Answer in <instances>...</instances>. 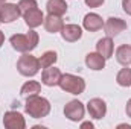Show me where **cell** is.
<instances>
[{
	"mask_svg": "<svg viewBox=\"0 0 131 129\" xmlns=\"http://www.w3.org/2000/svg\"><path fill=\"white\" fill-rule=\"evenodd\" d=\"M25 109H26V112L31 117H34V119H43V117H46L50 112V103H49L47 99L40 97L37 94V96L26 97Z\"/></svg>",
	"mask_w": 131,
	"mask_h": 129,
	"instance_id": "obj_1",
	"label": "cell"
},
{
	"mask_svg": "<svg viewBox=\"0 0 131 129\" xmlns=\"http://www.w3.org/2000/svg\"><path fill=\"white\" fill-rule=\"evenodd\" d=\"M9 41H11L12 47L17 52L28 53V52H31V50H34L37 47V44H38V33L35 31H29L26 35L17 33V35H12Z\"/></svg>",
	"mask_w": 131,
	"mask_h": 129,
	"instance_id": "obj_2",
	"label": "cell"
},
{
	"mask_svg": "<svg viewBox=\"0 0 131 129\" xmlns=\"http://www.w3.org/2000/svg\"><path fill=\"white\" fill-rule=\"evenodd\" d=\"M60 87L64 90L66 93L70 94H82L85 90V82L82 78L75 76V74H63L60 79Z\"/></svg>",
	"mask_w": 131,
	"mask_h": 129,
	"instance_id": "obj_3",
	"label": "cell"
},
{
	"mask_svg": "<svg viewBox=\"0 0 131 129\" xmlns=\"http://www.w3.org/2000/svg\"><path fill=\"white\" fill-rule=\"evenodd\" d=\"M17 70L23 76H28V78L29 76H35L38 73V70H40V61L32 55L25 53V55L20 56V59L17 62Z\"/></svg>",
	"mask_w": 131,
	"mask_h": 129,
	"instance_id": "obj_4",
	"label": "cell"
},
{
	"mask_svg": "<svg viewBox=\"0 0 131 129\" xmlns=\"http://www.w3.org/2000/svg\"><path fill=\"white\" fill-rule=\"evenodd\" d=\"M84 105L79 100H70L64 108V115L72 122H79L84 117Z\"/></svg>",
	"mask_w": 131,
	"mask_h": 129,
	"instance_id": "obj_5",
	"label": "cell"
},
{
	"mask_svg": "<svg viewBox=\"0 0 131 129\" xmlns=\"http://www.w3.org/2000/svg\"><path fill=\"white\" fill-rule=\"evenodd\" d=\"M3 125L8 129H25L26 128V122L25 117L17 112V111H8L3 115Z\"/></svg>",
	"mask_w": 131,
	"mask_h": 129,
	"instance_id": "obj_6",
	"label": "cell"
},
{
	"mask_svg": "<svg viewBox=\"0 0 131 129\" xmlns=\"http://www.w3.org/2000/svg\"><path fill=\"white\" fill-rule=\"evenodd\" d=\"M20 9L14 3H3L0 6V21L2 23H11L20 17Z\"/></svg>",
	"mask_w": 131,
	"mask_h": 129,
	"instance_id": "obj_7",
	"label": "cell"
},
{
	"mask_svg": "<svg viewBox=\"0 0 131 129\" xmlns=\"http://www.w3.org/2000/svg\"><path fill=\"white\" fill-rule=\"evenodd\" d=\"M104 29L107 36H114V35H119L121 32H124L127 29V23L122 20V18H117V17H110L107 20V23L104 24Z\"/></svg>",
	"mask_w": 131,
	"mask_h": 129,
	"instance_id": "obj_8",
	"label": "cell"
},
{
	"mask_svg": "<svg viewBox=\"0 0 131 129\" xmlns=\"http://www.w3.org/2000/svg\"><path fill=\"white\" fill-rule=\"evenodd\" d=\"M87 109H89V114L93 119H96V120H101L107 114V105H105V102L102 99H92V100H89Z\"/></svg>",
	"mask_w": 131,
	"mask_h": 129,
	"instance_id": "obj_9",
	"label": "cell"
},
{
	"mask_svg": "<svg viewBox=\"0 0 131 129\" xmlns=\"http://www.w3.org/2000/svg\"><path fill=\"white\" fill-rule=\"evenodd\" d=\"M61 71L58 68H55L53 65L44 68L43 71V76H41V82L47 87H55V85H60V79H61Z\"/></svg>",
	"mask_w": 131,
	"mask_h": 129,
	"instance_id": "obj_10",
	"label": "cell"
},
{
	"mask_svg": "<svg viewBox=\"0 0 131 129\" xmlns=\"http://www.w3.org/2000/svg\"><path fill=\"white\" fill-rule=\"evenodd\" d=\"M23 18H25V23H26L29 28H37V26H41V23H44L43 12H41L38 8H34L31 11L25 12V14H23Z\"/></svg>",
	"mask_w": 131,
	"mask_h": 129,
	"instance_id": "obj_11",
	"label": "cell"
},
{
	"mask_svg": "<svg viewBox=\"0 0 131 129\" xmlns=\"http://www.w3.org/2000/svg\"><path fill=\"white\" fill-rule=\"evenodd\" d=\"M61 35H63V38L66 41L75 43V41H78L82 36V29L78 24H66L61 29Z\"/></svg>",
	"mask_w": 131,
	"mask_h": 129,
	"instance_id": "obj_12",
	"label": "cell"
},
{
	"mask_svg": "<svg viewBox=\"0 0 131 129\" xmlns=\"http://www.w3.org/2000/svg\"><path fill=\"white\" fill-rule=\"evenodd\" d=\"M84 29L85 31H89V32H96L99 29H102V26H104V21H102V18L99 17L98 14H93V12H90V14H87L85 17H84Z\"/></svg>",
	"mask_w": 131,
	"mask_h": 129,
	"instance_id": "obj_13",
	"label": "cell"
},
{
	"mask_svg": "<svg viewBox=\"0 0 131 129\" xmlns=\"http://www.w3.org/2000/svg\"><path fill=\"white\" fill-rule=\"evenodd\" d=\"M64 23H63V18L60 15H52L49 14L46 18H44V28L46 31L50 33H55V32H60L63 29Z\"/></svg>",
	"mask_w": 131,
	"mask_h": 129,
	"instance_id": "obj_14",
	"label": "cell"
},
{
	"mask_svg": "<svg viewBox=\"0 0 131 129\" xmlns=\"http://www.w3.org/2000/svg\"><path fill=\"white\" fill-rule=\"evenodd\" d=\"M96 49H98V53H101L105 59L111 58L113 55V50H114V44H113V40L110 36H105L102 40H99L98 44H96Z\"/></svg>",
	"mask_w": 131,
	"mask_h": 129,
	"instance_id": "obj_15",
	"label": "cell"
},
{
	"mask_svg": "<svg viewBox=\"0 0 131 129\" xmlns=\"http://www.w3.org/2000/svg\"><path fill=\"white\" fill-rule=\"evenodd\" d=\"M85 64H87L89 68L98 71V70H102L105 67V58L98 52H93V53H89L85 56Z\"/></svg>",
	"mask_w": 131,
	"mask_h": 129,
	"instance_id": "obj_16",
	"label": "cell"
},
{
	"mask_svg": "<svg viewBox=\"0 0 131 129\" xmlns=\"http://www.w3.org/2000/svg\"><path fill=\"white\" fill-rule=\"evenodd\" d=\"M46 9H47L49 14L61 17L67 12V5H66L64 0H49L47 5H46Z\"/></svg>",
	"mask_w": 131,
	"mask_h": 129,
	"instance_id": "obj_17",
	"label": "cell"
},
{
	"mask_svg": "<svg viewBox=\"0 0 131 129\" xmlns=\"http://www.w3.org/2000/svg\"><path fill=\"white\" fill-rule=\"evenodd\" d=\"M116 59H117V62L122 65H130L131 64V46H127V44H124V46H119L117 47V50H116Z\"/></svg>",
	"mask_w": 131,
	"mask_h": 129,
	"instance_id": "obj_18",
	"label": "cell"
},
{
	"mask_svg": "<svg viewBox=\"0 0 131 129\" xmlns=\"http://www.w3.org/2000/svg\"><path fill=\"white\" fill-rule=\"evenodd\" d=\"M40 91H41V85L37 81H29V82H26L21 87L20 93H21V96H25V97H31V96H37Z\"/></svg>",
	"mask_w": 131,
	"mask_h": 129,
	"instance_id": "obj_19",
	"label": "cell"
},
{
	"mask_svg": "<svg viewBox=\"0 0 131 129\" xmlns=\"http://www.w3.org/2000/svg\"><path fill=\"white\" fill-rule=\"evenodd\" d=\"M57 59H58L57 52H53V50L44 52V53L41 55V58L38 59V61H40V68H47V67L53 65L55 62H57Z\"/></svg>",
	"mask_w": 131,
	"mask_h": 129,
	"instance_id": "obj_20",
	"label": "cell"
},
{
	"mask_svg": "<svg viewBox=\"0 0 131 129\" xmlns=\"http://www.w3.org/2000/svg\"><path fill=\"white\" fill-rule=\"evenodd\" d=\"M116 81L121 87H131V68H122L117 73Z\"/></svg>",
	"mask_w": 131,
	"mask_h": 129,
	"instance_id": "obj_21",
	"label": "cell"
},
{
	"mask_svg": "<svg viewBox=\"0 0 131 129\" xmlns=\"http://www.w3.org/2000/svg\"><path fill=\"white\" fill-rule=\"evenodd\" d=\"M17 6H18L20 12L25 14V12H28V11L34 9V8H37V2H35V0H20Z\"/></svg>",
	"mask_w": 131,
	"mask_h": 129,
	"instance_id": "obj_22",
	"label": "cell"
},
{
	"mask_svg": "<svg viewBox=\"0 0 131 129\" xmlns=\"http://www.w3.org/2000/svg\"><path fill=\"white\" fill-rule=\"evenodd\" d=\"M84 2H85V5L90 6V8H98V6H101V5L104 3V0H84Z\"/></svg>",
	"mask_w": 131,
	"mask_h": 129,
	"instance_id": "obj_23",
	"label": "cell"
},
{
	"mask_svg": "<svg viewBox=\"0 0 131 129\" xmlns=\"http://www.w3.org/2000/svg\"><path fill=\"white\" fill-rule=\"evenodd\" d=\"M122 8L128 15H131V0H122Z\"/></svg>",
	"mask_w": 131,
	"mask_h": 129,
	"instance_id": "obj_24",
	"label": "cell"
},
{
	"mask_svg": "<svg viewBox=\"0 0 131 129\" xmlns=\"http://www.w3.org/2000/svg\"><path fill=\"white\" fill-rule=\"evenodd\" d=\"M125 111H127V115L131 119V99L127 102V108H125Z\"/></svg>",
	"mask_w": 131,
	"mask_h": 129,
	"instance_id": "obj_25",
	"label": "cell"
},
{
	"mask_svg": "<svg viewBox=\"0 0 131 129\" xmlns=\"http://www.w3.org/2000/svg\"><path fill=\"white\" fill-rule=\"evenodd\" d=\"M81 128L82 129H87V128H93V123H90V122H85V123H82V125H81Z\"/></svg>",
	"mask_w": 131,
	"mask_h": 129,
	"instance_id": "obj_26",
	"label": "cell"
},
{
	"mask_svg": "<svg viewBox=\"0 0 131 129\" xmlns=\"http://www.w3.org/2000/svg\"><path fill=\"white\" fill-rule=\"evenodd\" d=\"M5 43V35H3V32L0 31V47H2V44Z\"/></svg>",
	"mask_w": 131,
	"mask_h": 129,
	"instance_id": "obj_27",
	"label": "cell"
},
{
	"mask_svg": "<svg viewBox=\"0 0 131 129\" xmlns=\"http://www.w3.org/2000/svg\"><path fill=\"white\" fill-rule=\"evenodd\" d=\"M117 128H127V129H130L131 126H128V125H119V126H117Z\"/></svg>",
	"mask_w": 131,
	"mask_h": 129,
	"instance_id": "obj_28",
	"label": "cell"
},
{
	"mask_svg": "<svg viewBox=\"0 0 131 129\" xmlns=\"http://www.w3.org/2000/svg\"><path fill=\"white\" fill-rule=\"evenodd\" d=\"M3 3H5V0H0V6H2V5H3Z\"/></svg>",
	"mask_w": 131,
	"mask_h": 129,
	"instance_id": "obj_29",
	"label": "cell"
},
{
	"mask_svg": "<svg viewBox=\"0 0 131 129\" xmlns=\"http://www.w3.org/2000/svg\"><path fill=\"white\" fill-rule=\"evenodd\" d=\"M0 23H2V21H0Z\"/></svg>",
	"mask_w": 131,
	"mask_h": 129,
	"instance_id": "obj_30",
	"label": "cell"
}]
</instances>
